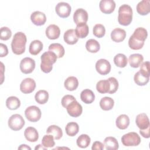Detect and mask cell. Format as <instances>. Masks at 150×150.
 <instances>
[{
  "instance_id": "1",
  "label": "cell",
  "mask_w": 150,
  "mask_h": 150,
  "mask_svg": "<svg viewBox=\"0 0 150 150\" xmlns=\"http://www.w3.org/2000/svg\"><path fill=\"white\" fill-rule=\"evenodd\" d=\"M147 36L148 32L145 28L142 27L136 28L128 40L129 47L132 50H139L142 49Z\"/></svg>"
},
{
  "instance_id": "2",
  "label": "cell",
  "mask_w": 150,
  "mask_h": 150,
  "mask_svg": "<svg viewBox=\"0 0 150 150\" xmlns=\"http://www.w3.org/2000/svg\"><path fill=\"white\" fill-rule=\"evenodd\" d=\"M27 39L25 34L22 32L16 33L11 42V48L13 53L17 55L23 54L25 51Z\"/></svg>"
},
{
  "instance_id": "3",
  "label": "cell",
  "mask_w": 150,
  "mask_h": 150,
  "mask_svg": "<svg viewBox=\"0 0 150 150\" xmlns=\"http://www.w3.org/2000/svg\"><path fill=\"white\" fill-rule=\"evenodd\" d=\"M57 59L56 54L52 51L49 50L43 53L40 57V69L42 71L45 73H50L53 69L52 65L56 63Z\"/></svg>"
},
{
  "instance_id": "4",
  "label": "cell",
  "mask_w": 150,
  "mask_h": 150,
  "mask_svg": "<svg viewBox=\"0 0 150 150\" xmlns=\"http://www.w3.org/2000/svg\"><path fill=\"white\" fill-rule=\"evenodd\" d=\"M132 20V8L127 4H123L118 9V21L123 26L129 25Z\"/></svg>"
},
{
  "instance_id": "5",
  "label": "cell",
  "mask_w": 150,
  "mask_h": 150,
  "mask_svg": "<svg viewBox=\"0 0 150 150\" xmlns=\"http://www.w3.org/2000/svg\"><path fill=\"white\" fill-rule=\"evenodd\" d=\"M121 142L126 146H138L141 143V138L137 133L130 132L122 136Z\"/></svg>"
},
{
  "instance_id": "6",
  "label": "cell",
  "mask_w": 150,
  "mask_h": 150,
  "mask_svg": "<svg viewBox=\"0 0 150 150\" xmlns=\"http://www.w3.org/2000/svg\"><path fill=\"white\" fill-rule=\"evenodd\" d=\"M25 122L23 118L18 114H13L8 120V126L13 131L21 130L25 125Z\"/></svg>"
},
{
  "instance_id": "7",
  "label": "cell",
  "mask_w": 150,
  "mask_h": 150,
  "mask_svg": "<svg viewBox=\"0 0 150 150\" xmlns=\"http://www.w3.org/2000/svg\"><path fill=\"white\" fill-rule=\"evenodd\" d=\"M25 115L27 120L30 122H36L40 119L41 111L35 105L29 106L25 111Z\"/></svg>"
},
{
  "instance_id": "8",
  "label": "cell",
  "mask_w": 150,
  "mask_h": 150,
  "mask_svg": "<svg viewBox=\"0 0 150 150\" xmlns=\"http://www.w3.org/2000/svg\"><path fill=\"white\" fill-rule=\"evenodd\" d=\"M20 70L24 74L31 73L35 68V62L30 57H25L21 61Z\"/></svg>"
},
{
  "instance_id": "9",
  "label": "cell",
  "mask_w": 150,
  "mask_h": 150,
  "mask_svg": "<svg viewBox=\"0 0 150 150\" xmlns=\"http://www.w3.org/2000/svg\"><path fill=\"white\" fill-rule=\"evenodd\" d=\"M55 11L60 17L62 18H67L71 12V6L67 2H60L56 5Z\"/></svg>"
},
{
  "instance_id": "10",
  "label": "cell",
  "mask_w": 150,
  "mask_h": 150,
  "mask_svg": "<svg viewBox=\"0 0 150 150\" xmlns=\"http://www.w3.org/2000/svg\"><path fill=\"white\" fill-rule=\"evenodd\" d=\"M66 108L69 115L72 117H79L83 111L81 105L76 100L70 103Z\"/></svg>"
},
{
  "instance_id": "11",
  "label": "cell",
  "mask_w": 150,
  "mask_h": 150,
  "mask_svg": "<svg viewBox=\"0 0 150 150\" xmlns=\"http://www.w3.org/2000/svg\"><path fill=\"white\" fill-rule=\"evenodd\" d=\"M111 64L110 62L104 59L98 60L96 63V69L97 71L101 75H106L111 71Z\"/></svg>"
},
{
  "instance_id": "12",
  "label": "cell",
  "mask_w": 150,
  "mask_h": 150,
  "mask_svg": "<svg viewBox=\"0 0 150 150\" xmlns=\"http://www.w3.org/2000/svg\"><path fill=\"white\" fill-rule=\"evenodd\" d=\"M36 87L35 81L32 78H26L23 80L20 84V90L24 94L32 93Z\"/></svg>"
},
{
  "instance_id": "13",
  "label": "cell",
  "mask_w": 150,
  "mask_h": 150,
  "mask_svg": "<svg viewBox=\"0 0 150 150\" xmlns=\"http://www.w3.org/2000/svg\"><path fill=\"white\" fill-rule=\"evenodd\" d=\"M88 18L87 12L83 8L76 9L73 14V21L76 25L86 23L88 21Z\"/></svg>"
},
{
  "instance_id": "14",
  "label": "cell",
  "mask_w": 150,
  "mask_h": 150,
  "mask_svg": "<svg viewBox=\"0 0 150 150\" xmlns=\"http://www.w3.org/2000/svg\"><path fill=\"white\" fill-rule=\"evenodd\" d=\"M99 7L103 13L110 14L115 8V3L113 0H101L99 3Z\"/></svg>"
},
{
  "instance_id": "15",
  "label": "cell",
  "mask_w": 150,
  "mask_h": 150,
  "mask_svg": "<svg viewBox=\"0 0 150 150\" xmlns=\"http://www.w3.org/2000/svg\"><path fill=\"white\" fill-rule=\"evenodd\" d=\"M32 22L36 26H42L46 21V16L43 12L40 11H35L30 15Z\"/></svg>"
},
{
  "instance_id": "16",
  "label": "cell",
  "mask_w": 150,
  "mask_h": 150,
  "mask_svg": "<svg viewBox=\"0 0 150 150\" xmlns=\"http://www.w3.org/2000/svg\"><path fill=\"white\" fill-rule=\"evenodd\" d=\"M46 36L47 38L51 40L57 39L60 34V30L58 26L52 24L49 25L46 29Z\"/></svg>"
},
{
  "instance_id": "17",
  "label": "cell",
  "mask_w": 150,
  "mask_h": 150,
  "mask_svg": "<svg viewBox=\"0 0 150 150\" xmlns=\"http://www.w3.org/2000/svg\"><path fill=\"white\" fill-rule=\"evenodd\" d=\"M135 122L139 129H145L150 127L149 118L145 113H141L137 115Z\"/></svg>"
},
{
  "instance_id": "18",
  "label": "cell",
  "mask_w": 150,
  "mask_h": 150,
  "mask_svg": "<svg viewBox=\"0 0 150 150\" xmlns=\"http://www.w3.org/2000/svg\"><path fill=\"white\" fill-rule=\"evenodd\" d=\"M25 138L29 142H36L39 138V134L36 129L32 127H27L24 131Z\"/></svg>"
},
{
  "instance_id": "19",
  "label": "cell",
  "mask_w": 150,
  "mask_h": 150,
  "mask_svg": "<svg viewBox=\"0 0 150 150\" xmlns=\"http://www.w3.org/2000/svg\"><path fill=\"white\" fill-rule=\"evenodd\" d=\"M126 37V32L124 29L119 28H115L111 33V38L115 42H121Z\"/></svg>"
},
{
  "instance_id": "20",
  "label": "cell",
  "mask_w": 150,
  "mask_h": 150,
  "mask_svg": "<svg viewBox=\"0 0 150 150\" xmlns=\"http://www.w3.org/2000/svg\"><path fill=\"white\" fill-rule=\"evenodd\" d=\"M63 39L64 42L68 45L76 44L79 40L78 37L76 34L75 30L73 29H68L64 32Z\"/></svg>"
},
{
  "instance_id": "21",
  "label": "cell",
  "mask_w": 150,
  "mask_h": 150,
  "mask_svg": "<svg viewBox=\"0 0 150 150\" xmlns=\"http://www.w3.org/2000/svg\"><path fill=\"white\" fill-rule=\"evenodd\" d=\"M137 11L141 15H146L150 12V1L142 0L137 5Z\"/></svg>"
},
{
  "instance_id": "22",
  "label": "cell",
  "mask_w": 150,
  "mask_h": 150,
  "mask_svg": "<svg viewBox=\"0 0 150 150\" xmlns=\"http://www.w3.org/2000/svg\"><path fill=\"white\" fill-rule=\"evenodd\" d=\"M144 57L142 54L139 53L132 54L129 56L128 62L131 67L138 68L142 63Z\"/></svg>"
},
{
  "instance_id": "23",
  "label": "cell",
  "mask_w": 150,
  "mask_h": 150,
  "mask_svg": "<svg viewBox=\"0 0 150 150\" xmlns=\"http://www.w3.org/2000/svg\"><path fill=\"white\" fill-rule=\"evenodd\" d=\"M81 101L86 104H91L95 100V95L92 90L90 89L83 90L80 94Z\"/></svg>"
},
{
  "instance_id": "24",
  "label": "cell",
  "mask_w": 150,
  "mask_h": 150,
  "mask_svg": "<svg viewBox=\"0 0 150 150\" xmlns=\"http://www.w3.org/2000/svg\"><path fill=\"white\" fill-rule=\"evenodd\" d=\"M116 126L120 129H125L129 125V118L126 114L120 115L115 121Z\"/></svg>"
},
{
  "instance_id": "25",
  "label": "cell",
  "mask_w": 150,
  "mask_h": 150,
  "mask_svg": "<svg viewBox=\"0 0 150 150\" xmlns=\"http://www.w3.org/2000/svg\"><path fill=\"white\" fill-rule=\"evenodd\" d=\"M64 86L66 89H67V90L74 91L78 87V79L74 76H70L65 80Z\"/></svg>"
},
{
  "instance_id": "26",
  "label": "cell",
  "mask_w": 150,
  "mask_h": 150,
  "mask_svg": "<svg viewBox=\"0 0 150 150\" xmlns=\"http://www.w3.org/2000/svg\"><path fill=\"white\" fill-rule=\"evenodd\" d=\"M104 145L107 150H117L119 148L117 140L113 137H106L104 140Z\"/></svg>"
},
{
  "instance_id": "27",
  "label": "cell",
  "mask_w": 150,
  "mask_h": 150,
  "mask_svg": "<svg viewBox=\"0 0 150 150\" xmlns=\"http://www.w3.org/2000/svg\"><path fill=\"white\" fill-rule=\"evenodd\" d=\"M42 49V42L39 40H34L30 43L29 45V52L32 55H37L41 52Z\"/></svg>"
},
{
  "instance_id": "28",
  "label": "cell",
  "mask_w": 150,
  "mask_h": 150,
  "mask_svg": "<svg viewBox=\"0 0 150 150\" xmlns=\"http://www.w3.org/2000/svg\"><path fill=\"white\" fill-rule=\"evenodd\" d=\"M46 133L52 135L56 140L60 139L63 136V132L62 129L59 126L56 125H50L46 130Z\"/></svg>"
},
{
  "instance_id": "29",
  "label": "cell",
  "mask_w": 150,
  "mask_h": 150,
  "mask_svg": "<svg viewBox=\"0 0 150 150\" xmlns=\"http://www.w3.org/2000/svg\"><path fill=\"white\" fill-rule=\"evenodd\" d=\"M49 50L54 52L56 54L57 58H61L63 57L65 53L63 46L58 43L50 44L49 46Z\"/></svg>"
},
{
  "instance_id": "30",
  "label": "cell",
  "mask_w": 150,
  "mask_h": 150,
  "mask_svg": "<svg viewBox=\"0 0 150 150\" xmlns=\"http://www.w3.org/2000/svg\"><path fill=\"white\" fill-rule=\"evenodd\" d=\"M114 105V100L109 97H104L102 98L100 101V106L101 108L104 111L111 110Z\"/></svg>"
},
{
  "instance_id": "31",
  "label": "cell",
  "mask_w": 150,
  "mask_h": 150,
  "mask_svg": "<svg viewBox=\"0 0 150 150\" xmlns=\"http://www.w3.org/2000/svg\"><path fill=\"white\" fill-rule=\"evenodd\" d=\"M110 88V84L108 79L100 80L97 83L96 89L97 91L101 94L108 93Z\"/></svg>"
},
{
  "instance_id": "32",
  "label": "cell",
  "mask_w": 150,
  "mask_h": 150,
  "mask_svg": "<svg viewBox=\"0 0 150 150\" xmlns=\"http://www.w3.org/2000/svg\"><path fill=\"white\" fill-rule=\"evenodd\" d=\"M35 98L36 101L39 104H44L48 101L49 93L45 90H39L36 93Z\"/></svg>"
},
{
  "instance_id": "33",
  "label": "cell",
  "mask_w": 150,
  "mask_h": 150,
  "mask_svg": "<svg viewBox=\"0 0 150 150\" xmlns=\"http://www.w3.org/2000/svg\"><path fill=\"white\" fill-rule=\"evenodd\" d=\"M6 105L8 109L15 110L20 107L21 101L18 97L15 96H11L6 99Z\"/></svg>"
},
{
  "instance_id": "34",
  "label": "cell",
  "mask_w": 150,
  "mask_h": 150,
  "mask_svg": "<svg viewBox=\"0 0 150 150\" xmlns=\"http://www.w3.org/2000/svg\"><path fill=\"white\" fill-rule=\"evenodd\" d=\"M75 32L78 38L83 39L88 35L89 28L86 23L81 24L77 25L75 29Z\"/></svg>"
},
{
  "instance_id": "35",
  "label": "cell",
  "mask_w": 150,
  "mask_h": 150,
  "mask_svg": "<svg viewBox=\"0 0 150 150\" xmlns=\"http://www.w3.org/2000/svg\"><path fill=\"white\" fill-rule=\"evenodd\" d=\"M86 48L90 53H97L100 49V45L96 40L90 39L86 42Z\"/></svg>"
},
{
  "instance_id": "36",
  "label": "cell",
  "mask_w": 150,
  "mask_h": 150,
  "mask_svg": "<svg viewBox=\"0 0 150 150\" xmlns=\"http://www.w3.org/2000/svg\"><path fill=\"white\" fill-rule=\"evenodd\" d=\"M65 131L67 135L70 137H74L79 132V126L75 122H70L66 125Z\"/></svg>"
},
{
  "instance_id": "37",
  "label": "cell",
  "mask_w": 150,
  "mask_h": 150,
  "mask_svg": "<svg viewBox=\"0 0 150 150\" xmlns=\"http://www.w3.org/2000/svg\"><path fill=\"white\" fill-rule=\"evenodd\" d=\"M114 64L119 67H125L128 63V59L127 56L122 53H118L114 57Z\"/></svg>"
},
{
  "instance_id": "38",
  "label": "cell",
  "mask_w": 150,
  "mask_h": 150,
  "mask_svg": "<svg viewBox=\"0 0 150 150\" xmlns=\"http://www.w3.org/2000/svg\"><path fill=\"white\" fill-rule=\"evenodd\" d=\"M91 142L90 137L87 134H81L77 139V145L81 148H86L88 147Z\"/></svg>"
},
{
  "instance_id": "39",
  "label": "cell",
  "mask_w": 150,
  "mask_h": 150,
  "mask_svg": "<svg viewBox=\"0 0 150 150\" xmlns=\"http://www.w3.org/2000/svg\"><path fill=\"white\" fill-rule=\"evenodd\" d=\"M134 80L136 84H137L138 86H142L146 85L149 82V77H145L138 71L135 74Z\"/></svg>"
},
{
  "instance_id": "40",
  "label": "cell",
  "mask_w": 150,
  "mask_h": 150,
  "mask_svg": "<svg viewBox=\"0 0 150 150\" xmlns=\"http://www.w3.org/2000/svg\"><path fill=\"white\" fill-rule=\"evenodd\" d=\"M54 137L52 135H45L42 139V144L46 148H52L55 145Z\"/></svg>"
},
{
  "instance_id": "41",
  "label": "cell",
  "mask_w": 150,
  "mask_h": 150,
  "mask_svg": "<svg viewBox=\"0 0 150 150\" xmlns=\"http://www.w3.org/2000/svg\"><path fill=\"white\" fill-rule=\"evenodd\" d=\"M93 35L98 38H103L105 33V29L104 25L101 24H96L93 29Z\"/></svg>"
},
{
  "instance_id": "42",
  "label": "cell",
  "mask_w": 150,
  "mask_h": 150,
  "mask_svg": "<svg viewBox=\"0 0 150 150\" xmlns=\"http://www.w3.org/2000/svg\"><path fill=\"white\" fill-rule=\"evenodd\" d=\"M12 36V32L8 27H2L0 29V39L2 40H7Z\"/></svg>"
},
{
  "instance_id": "43",
  "label": "cell",
  "mask_w": 150,
  "mask_h": 150,
  "mask_svg": "<svg viewBox=\"0 0 150 150\" xmlns=\"http://www.w3.org/2000/svg\"><path fill=\"white\" fill-rule=\"evenodd\" d=\"M110 84V88L108 93L109 94H114L115 93L118 88V80L114 77H111L108 79Z\"/></svg>"
},
{
  "instance_id": "44",
  "label": "cell",
  "mask_w": 150,
  "mask_h": 150,
  "mask_svg": "<svg viewBox=\"0 0 150 150\" xmlns=\"http://www.w3.org/2000/svg\"><path fill=\"white\" fill-rule=\"evenodd\" d=\"M139 71L145 77H149V62L146 61L142 63Z\"/></svg>"
},
{
  "instance_id": "45",
  "label": "cell",
  "mask_w": 150,
  "mask_h": 150,
  "mask_svg": "<svg viewBox=\"0 0 150 150\" xmlns=\"http://www.w3.org/2000/svg\"><path fill=\"white\" fill-rule=\"evenodd\" d=\"M76 100L75 97L72 96V95H69V94H67L65 95L63 97V98H62V105L64 108H66L67 106L72 101Z\"/></svg>"
},
{
  "instance_id": "46",
  "label": "cell",
  "mask_w": 150,
  "mask_h": 150,
  "mask_svg": "<svg viewBox=\"0 0 150 150\" xmlns=\"http://www.w3.org/2000/svg\"><path fill=\"white\" fill-rule=\"evenodd\" d=\"M8 53L7 46L2 43H0V57H3L6 56Z\"/></svg>"
},
{
  "instance_id": "47",
  "label": "cell",
  "mask_w": 150,
  "mask_h": 150,
  "mask_svg": "<svg viewBox=\"0 0 150 150\" xmlns=\"http://www.w3.org/2000/svg\"><path fill=\"white\" fill-rule=\"evenodd\" d=\"M91 149L93 150H103L104 149V144L100 141H95L92 145Z\"/></svg>"
},
{
  "instance_id": "48",
  "label": "cell",
  "mask_w": 150,
  "mask_h": 150,
  "mask_svg": "<svg viewBox=\"0 0 150 150\" xmlns=\"http://www.w3.org/2000/svg\"><path fill=\"white\" fill-rule=\"evenodd\" d=\"M149 130H150V127H148L147 128L145 129H140L139 133L140 134L145 138H149L150 137V134H149Z\"/></svg>"
},
{
  "instance_id": "49",
  "label": "cell",
  "mask_w": 150,
  "mask_h": 150,
  "mask_svg": "<svg viewBox=\"0 0 150 150\" xmlns=\"http://www.w3.org/2000/svg\"><path fill=\"white\" fill-rule=\"evenodd\" d=\"M18 149H29L30 150L31 148L26 144H22L18 147Z\"/></svg>"
},
{
  "instance_id": "50",
  "label": "cell",
  "mask_w": 150,
  "mask_h": 150,
  "mask_svg": "<svg viewBox=\"0 0 150 150\" xmlns=\"http://www.w3.org/2000/svg\"><path fill=\"white\" fill-rule=\"evenodd\" d=\"M1 84H2L3 83L4 81V64L1 62Z\"/></svg>"
},
{
  "instance_id": "51",
  "label": "cell",
  "mask_w": 150,
  "mask_h": 150,
  "mask_svg": "<svg viewBox=\"0 0 150 150\" xmlns=\"http://www.w3.org/2000/svg\"><path fill=\"white\" fill-rule=\"evenodd\" d=\"M35 149L36 150H37V149H44V150H46V149H47V148L45 147V146H43L42 145L39 144V145H38L35 148Z\"/></svg>"
}]
</instances>
